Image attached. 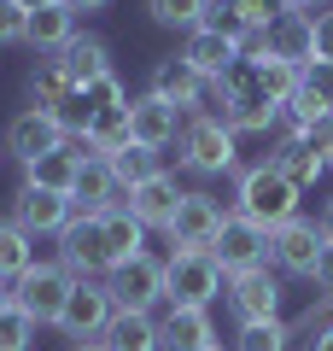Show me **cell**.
<instances>
[{
	"label": "cell",
	"mask_w": 333,
	"mask_h": 351,
	"mask_svg": "<svg viewBox=\"0 0 333 351\" xmlns=\"http://www.w3.org/2000/svg\"><path fill=\"white\" fill-rule=\"evenodd\" d=\"M111 106H129V88L117 82V71H111V76H99V82H76L53 117H59V129H64L71 141H88V129H94L99 117L111 112Z\"/></svg>",
	"instance_id": "5"
},
{
	"label": "cell",
	"mask_w": 333,
	"mask_h": 351,
	"mask_svg": "<svg viewBox=\"0 0 333 351\" xmlns=\"http://www.w3.org/2000/svg\"><path fill=\"white\" fill-rule=\"evenodd\" d=\"M29 339H36V322L18 304H6L0 311V351H29Z\"/></svg>",
	"instance_id": "34"
},
{
	"label": "cell",
	"mask_w": 333,
	"mask_h": 351,
	"mask_svg": "<svg viewBox=\"0 0 333 351\" xmlns=\"http://www.w3.org/2000/svg\"><path fill=\"white\" fill-rule=\"evenodd\" d=\"M71 71H64V59L53 53V59H41L36 71H29V112H59L64 94H71Z\"/></svg>",
	"instance_id": "27"
},
{
	"label": "cell",
	"mask_w": 333,
	"mask_h": 351,
	"mask_svg": "<svg viewBox=\"0 0 333 351\" xmlns=\"http://www.w3.org/2000/svg\"><path fill=\"white\" fill-rule=\"evenodd\" d=\"M304 346H310V351H333V322H328V328H316V334H310Z\"/></svg>",
	"instance_id": "41"
},
{
	"label": "cell",
	"mask_w": 333,
	"mask_h": 351,
	"mask_svg": "<svg viewBox=\"0 0 333 351\" xmlns=\"http://www.w3.org/2000/svg\"><path fill=\"white\" fill-rule=\"evenodd\" d=\"M24 12H41V6H64V0H18Z\"/></svg>",
	"instance_id": "45"
},
{
	"label": "cell",
	"mask_w": 333,
	"mask_h": 351,
	"mask_svg": "<svg viewBox=\"0 0 333 351\" xmlns=\"http://www.w3.org/2000/svg\"><path fill=\"white\" fill-rule=\"evenodd\" d=\"M147 12L170 29H199L205 12H210V0H147Z\"/></svg>",
	"instance_id": "33"
},
{
	"label": "cell",
	"mask_w": 333,
	"mask_h": 351,
	"mask_svg": "<svg viewBox=\"0 0 333 351\" xmlns=\"http://www.w3.org/2000/svg\"><path fill=\"white\" fill-rule=\"evenodd\" d=\"M316 223H321V240H333V199L321 205V217H316Z\"/></svg>",
	"instance_id": "43"
},
{
	"label": "cell",
	"mask_w": 333,
	"mask_h": 351,
	"mask_svg": "<svg viewBox=\"0 0 333 351\" xmlns=\"http://www.w3.org/2000/svg\"><path fill=\"white\" fill-rule=\"evenodd\" d=\"M24 41L36 53H64L76 41V12H71V6H41V12H29Z\"/></svg>",
	"instance_id": "24"
},
{
	"label": "cell",
	"mask_w": 333,
	"mask_h": 351,
	"mask_svg": "<svg viewBox=\"0 0 333 351\" xmlns=\"http://www.w3.org/2000/svg\"><path fill=\"white\" fill-rule=\"evenodd\" d=\"M71 351H106V346H99V339H88V346H71Z\"/></svg>",
	"instance_id": "46"
},
{
	"label": "cell",
	"mask_w": 333,
	"mask_h": 351,
	"mask_svg": "<svg viewBox=\"0 0 333 351\" xmlns=\"http://www.w3.org/2000/svg\"><path fill=\"white\" fill-rule=\"evenodd\" d=\"M210 346H217L210 316L187 311V304H170V316L158 322V351H210Z\"/></svg>",
	"instance_id": "18"
},
{
	"label": "cell",
	"mask_w": 333,
	"mask_h": 351,
	"mask_svg": "<svg viewBox=\"0 0 333 351\" xmlns=\"http://www.w3.org/2000/svg\"><path fill=\"white\" fill-rule=\"evenodd\" d=\"M71 12H99V6H111V0H64Z\"/></svg>",
	"instance_id": "44"
},
{
	"label": "cell",
	"mask_w": 333,
	"mask_h": 351,
	"mask_svg": "<svg viewBox=\"0 0 333 351\" xmlns=\"http://www.w3.org/2000/svg\"><path fill=\"white\" fill-rule=\"evenodd\" d=\"M217 228H222V205L210 199V193H182V205H175V217H170L164 234L175 240V252H210Z\"/></svg>",
	"instance_id": "12"
},
{
	"label": "cell",
	"mask_w": 333,
	"mask_h": 351,
	"mask_svg": "<svg viewBox=\"0 0 333 351\" xmlns=\"http://www.w3.org/2000/svg\"><path fill=\"white\" fill-rule=\"evenodd\" d=\"M64 141H71V135L59 129V117H53V112H29V106H24V112L6 123V147H12L24 164H36V158H47V152H59Z\"/></svg>",
	"instance_id": "15"
},
{
	"label": "cell",
	"mask_w": 333,
	"mask_h": 351,
	"mask_svg": "<svg viewBox=\"0 0 333 351\" xmlns=\"http://www.w3.org/2000/svg\"><path fill=\"white\" fill-rule=\"evenodd\" d=\"M106 293H111V304L117 311H140V316H152V304L164 299V263L158 258H129V263H117L106 276Z\"/></svg>",
	"instance_id": "8"
},
{
	"label": "cell",
	"mask_w": 333,
	"mask_h": 351,
	"mask_svg": "<svg viewBox=\"0 0 333 351\" xmlns=\"http://www.w3.org/2000/svg\"><path fill=\"white\" fill-rule=\"evenodd\" d=\"M99 346L106 351H158V322L140 316V311H117L111 328L99 334Z\"/></svg>",
	"instance_id": "26"
},
{
	"label": "cell",
	"mask_w": 333,
	"mask_h": 351,
	"mask_svg": "<svg viewBox=\"0 0 333 351\" xmlns=\"http://www.w3.org/2000/svg\"><path fill=\"white\" fill-rule=\"evenodd\" d=\"M175 164L193 176H234L240 152H234V129L222 117H187L182 141H175Z\"/></svg>",
	"instance_id": "2"
},
{
	"label": "cell",
	"mask_w": 333,
	"mask_h": 351,
	"mask_svg": "<svg viewBox=\"0 0 333 351\" xmlns=\"http://www.w3.org/2000/svg\"><path fill=\"white\" fill-rule=\"evenodd\" d=\"M298 193L304 188H293L275 164H251V170H240V182H234V211L246 217V223H258V228H281V223H293L298 217Z\"/></svg>",
	"instance_id": "1"
},
{
	"label": "cell",
	"mask_w": 333,
	"mask_h": 351,
	"mask_svg": "<svg viewBox=\"0 0 333 351\" xmlns=\"http://www.w3.org/2000/svg\"><path fill=\"white\" fill-rule=\"evenodd\" d=\"M129 106H111L106 117H99L94 129H88V152H94V158H111V152H123L129 147Z\"/></svg>",
	"instance_id": "31"
},
{
	"label": "cell",
	"mask_w": 333,
	"mask_h": 351,
	"mask_svg": "<svg viewBox=\"0 0 333 351\" xmlns=\"http://www.w3.org/2000/svg\"><path fill=\"white\" fill-rule=\"evenodd\" d=\"M222 269L210 252H170V263H164V299L170 304H187V311H205L210 299L222 293Z\"/></svg>",
	"instance_id": "4"
},
{
	"label": "cell",
	"mask_w": 333,
	"mask_h": 351,
	"mask_svg": "<svg viewBox=\"0 0 333 351\" xmlns=\"http://www.w3.org/2000/svg\"><path fill=\"white\" fill-rule=\"evenodd\" d=\"M59 263L71 269L76 281L111 276V252H106V228H99V217L76 211L71 223H64V234H59Z\"/></svg>",
	"instance_id": "6"
},
{
	"label": "cell",
	"mask_w": 333,
	"mask_h": 351,
	"mask_svg": "<svg viewBox=\"0 0 333 351\" xmlns=\"http://www.w3.org/2000/svg\"><path fill=\"white\" fill-rule=\"evenodd\" d=\"M228 6H234L251 29H275V24L286 18V0H228Z\"/></svg>",
	"instance_id": "36"
},
{
	"label": "cell",
	"mask_w": 333,
	"mask_h": 351,
	"mask_svg": "<svg viewBox=\"0 0 333 351\" xmlns=\"http://www.w3.org/2000/svg\"><path fill=\"white\" fill-rule=\"evenodd\" d=\"M59 59H64V71H71V82H99V76H111V47L99 36H76Z\"/></svg>",
	"instance_id": "28"
},
{
	"label": "cell",
	"mask_w": 333,
	"mask_h": 351,
	"mask_svg": "<svg viewBox=\"0 0 333 351\" xmlns=\"http://www.w3.org/2000/svg\"><path fill=\"white\" fill-rule=\"evenodd\" d=\"M269 164L286 176V182H293V188H316V182H321V170H328V158H321L316 147H304L298 135H286L281 147L269 152Z\"/></svg>",
	"instance_id": "25"
},
{
	"label": "cell",
	"mask_w": 333,
	"mask_h": 351,
	"mask_svg": "<svg viewBox=\"0 0 333 351\" xmlns=\"http://www.w3.org/2000/svg\"><path fill=\"white\" fill-rule=\"evenodd\" d=\"M24 24H29V12H24V6H18V0H0V47L24 41Z\"/></svg>",
	"instance_id": "38"
},
{
	"label": "cell",
	"mask_w": 333,
	"mask_h": 351,
	"mask_svg": "<svg viewBox=\"0 0 333 351\" xmlns=\"http://www.w3.org/2000/svg\"><path fill=\"white\" fill-rule=\"evenodd\" d=\"M82 158H94V152H88V141H64L59 152H47V158L24 164V188L71 193V188H76V176H82Z\"/></svg>",
	"instance_id": "16"
},
{
	"label": "cell",
	"mask_w": 333,
	"mask_h": 351,
	"mask_svg": "<svg viewBox=\"0 0 333 351\" xmlns=\"http://www.w3.org/2000/svg\"><path fill=\"white\" fill-rule=\"evenodd\" d=\"M182 129H187V112H175L170 100H158V94L129 100V135H135L140 147L164 152V147H175V141H182Z\"/></svg>",
	"instance_id": "13"
},
{
	"label": "cell",
	"mask_w": 333,
	"mask_h": 351,
	"mask_svg": "<svg viewBox=\"0 0 333 351\" xmlns=\"http://www.w3.org/2000/svg\"><path fill=\"white\" fill-rule=\"evenodd\" d=\"M228 304H234L240 322H275L281 316V276H275L269 263L228 276Z\"/></svg>",
	"instance_id": "11"
},
{
	"label": "cell",
	"mask_w": 333,
	"mask_h": 351,
	"mask_svg": "<svg viewBox=\"0 0 333 351\" xmlns=\"http://www.w3.org/2000/svg\"><path fill=\"white\" fill-rule=\"evenodd\" d=\"M106 164H111V176H117V188H123V193H135L140 182L164 176V170H158V152H152V147H140V141H129L123 152H111Z\"/></svg>",
	"instance_id": "29"
},
{
	"label": "cell",
	"mask_w": 333,
	"mask_h": 351,
	"mask_svg": "<svg viewBox=\"0 0 333 351\" xmlns=\"http://www.w3.org/2000/svg\"><path fill=\"white\" fill-rule=\"evenodd\" d=\"M199 29H217V36H228V41H246V36H251V24L234 12V6H228V0H217V6L205 12V24H199Z\"/></svg>",
	"instance_id": "37"
},
{
	"label": "cell",
	"mask_w": 333,
	"mask_h": 351,
	"mask_svg": "<svg viewBox=\"0 0 333 351\" xmlns=\"http://www.w3.org/2000/svg\"><path fill=\"white\" fill-rule=\"evenodd\" d=\"M182 59L193 64V71L205 76V82H217V76L240 59V41L217 36V29H187V47H182Z\"/></svg>",
	"instance_id": "22"
},
{
	"label": "cell",
	"mask_w": 333,
	"mask_h": 351,
	"mask_svg": "<svg viewBox=\"0 0 333 351\" xmlns=\"http://www.w3.org/2000/svg\"><path fill=\"white\" fill-rule=\"evenodd\" d=\"M298 88H304L310 100H321V106L333 112V64H328V59H310L304 71H298Z\"/></svg>",
	"instance_id": "35"
},
{
	"label": "cell",
	"mask_w": 333,
	"mask_h": 351,
	"mask_svg": "<svg viewBox=\"0 0 333 351\" xmlns=\"http://www.w3.org/2000/svg\"><path fill=\"white\" fill-rule=\"evenodd\" d=\"M321 223H310V217H293V223H281L269 234V263L281 269V276H316V258H321Z\"/></svg>",
	"instance_id": "10"
},
{
	"label": "cell",
	"mask_w": 333,
	"mask_h": 351,
	"mask_svg": "<svg viewBox=\"0 0 333 351\" xmlns=\"http://www.w3.org/2000/svg\"><path fill=\"white\" fill-rule=\"evenodd\" d=\"M328 164H333V158H328Z\"/></svg>",
	"instance_id": "49"
},
{
	"label": "cell",
	"mask_w": 333,
	"mask_h": 351,
	"mask_svg": "<svg viewBox=\"0 0 333 351\" xmlns=\"http://www.w3.org/2000/svg\"><path fill=\"white\" fill-rule=\"evenodd\" d=\"M316 59L333 64V6H328V12H316Z\"/></svg>",
	"instance_id": "39"
},
{
	"label": "cell",
	"mask_w": 333,
	"mask_h": 351,
	"mask_svg": "<svg viewBox=\"0 0 333 351\" xmlns=\"http://www.w3.org/2000/svg\"><path fill=\"white\" fill-rule=\"evenodd\" d=\"M123 205H129L147 228H170L175 205H182V188H175V176H152V182H140L135 193H123Z\"/></svg>",
	"instance_id": "20"
},
{
	"label": "cell",
	"mask_w": 333,
	"mask_h": 351,
	"mask_svg": "<svg viewBox=\"0 0 333 351\" xmlns=\"http://www.w3.org/2000/svg\"><path fill=\"white\" fill-rule=\"evenodd\" d=\"M71 205H76V211H88V217L123 205V188H117V176H111L106 158H82V176H76V188H71Z\"/></svg>",
	"instance_id": "19"
},
{
	"label": "cell",
	"mask_w": 333,
	"mask_h": 351,
	"mask_svg": "<svg viewBox=\"0 0 333 351\" xmlns=\"http://www.w3.org/2000/svg\"><path fill=\"white\" fill-rule=\"evenodd\" d=\"M99 228H106V252H111V269L147 252V223H140V217L129 211V205H111V211H99Z\"/></svg>",
	"instance_id": "21"
},
{
	"label": "cell",
	"mask_w": 333,
	"mask_h": 351,
	"mask_svg": "<svg viewBox=\"0 0 333 351\" xmlns=\"http://www.w3.org/2000/svg\"><path fill=\"white\" fill-rule=\"evenodd\" d=\"M316 6L328 12V0H286V12H304V18H316Z\"/></svg>",
	"instance_id": "42"
},
{
	"label": "cell",
	"mask_w": 333,
	"mask_h": 351,
	"mask_svg": "<svg viewBox=\"0 0 333 351\" xmlns=\"http://www.w3.org/2000/svg\"><path fill=\"white\" fill-rule=\"evenodd\" d=\"M293 328L275 316V322H240V339H234V351H286L293 346Z\"/></svg>",
	"instance_id": "32"
},
{
	"label": "cell",
	"mask_w": 333,
	"mask_h": 351,
	"mask_svg": "<svg viewBox=\"0 0 333 351\" xmlns=\"http://www.w3.org/2000/svg\"><path fill=\"white\" fill-rule=\"evenodd\" d=\"M6 304H12V293H6V287H0V311H6Z\"/></svg>",
	"instance_id": "47"
},
{
	"label": "cell",
	"mask_w": 333,
	"mask_h": 351,
	"mask_svg": "<svg viewBox=\"0 0 333 351\" xmlns=\"http://www.w3.org/2000/svg\"><path fill=\"white\" fill-rule=\"evenodd\" d=\"M71 287H76V276L64 269V263H29L24 276L12 281V304H18V311H24L36 328H41V322H53V328H59Z\"/></svg>",
	"instance_id": "3"
},
{
	"label": "cell",
	"mask_w": 333,
	"mask_h": 351,
	"mask_svg": "<svg viewBox=\"0 0 333 351\" xmlns=\"http://www.w3.org/2000/svg\"><path fill=\"white\" fill-rule=\"evenodd\" d=\"M29 263H36V240H29L24 228L6 217V223H0V287H6V281H18Z\"/></svg>",
	"instance_id": "30"
},
{
	"label": "cell",
	"mask_w": 333,
	"mask_h": 351,
	"mask_svg": "<svg viewBox=\"0 0 333 351\" xmlns=\"http://www.w3.org/2000/svg\"><path fill=\"white\" fill-rule=\"evenodd\" d=\"M76 217V205H71V193H47V188H18V199H12V223L24 228L29 240L36 234H64V223Z\"/></svg>",
	"instance_id": "14"
},
{
	"label": "cell",
	"mask_w": 333,
	"mask_h": 351,
	"mask_svg": "<svg viewBox=\"0 0 333 351\" xmlns=\"http://www.w3.org/2000/svg\"><path fill=\"white\" fill-rule=\"evenodd\" d=\"M147 94L170 100L175 112H193V106H199V94H205V76H199L193 64H187L182 53H175V59H158V64H152V88H147Z\"/></svg>",
	"instance_id": "17"
},
{
	"label": "cell",
	"mask_w": 333,
	"mask_h": 351,
	"mask_svg": "<svg viewBox=\"0 0 333 351\" xmlns=\"http://www.w3.org/2000/svg\"><path fill=\"white\" fill-rule=\"evenodd\" d=\"M269 41H275V59H281V64L304 71V64L316 59V18H304V12H286L281 24L269 29Z\"/></svg>",
	"instance_id": "23"
},
{
	"label": "cell",
	"mask_w": 333,
	"mask_h": 351,
	"mask_svg": "<svg viewBox=\"0 0 333 351\" xmlns=\"http://www.w3.org/2000/svg\"><path fill=\"white\" fill-rule=\"evenodd\" d=\"M210 351H222V346H210Z\"/></svg>",
	"instance_id": "48"
},
{
	"label": "cell",
	"mask_w": 333,
	"mask_h": 351,
	"mask_svg": "<svg viewBox=\"0 0 333 351\" xmlns=\"http://www.w3.org/2000/svg\"><path fill=\"white\" fill-rule=\"evenodd\" d=\"M210 258H217L222 276H240V269H258V263H269V228L246 223V217H222L217 240H210Z\"/></svg>",
	"instance_id": "7"
},
{
	"label": "cell",
	"mask_w": 333,
	"mask_h": 351,
	"mask_svg": "<svg viewBox=\"0 0 333 351\" xmlns=\"http://www.w3.org/2000/svg\"><path fill=\"white\" fill-rule=\"evenodd\" d=\"M310 281L321 287V299H333V240L321 246V258H316V276H310Z\"/></svg>",
	"instance_id": "40"
},
{
	"label": "cell",
	"mask_w": 333,
	"mask_h": 351,
	"mask_svg": "<svg viewBox=\"0 0 333 351\" xmlns=\"http://www.w3.org/2000/svg\"><path fill=\"white\" fill-rule=\"evenodd\" d=\"M111 316H117V304H111L106 281H76V287H71V299H64L59 328H64V339L88 346V339H99V334L111 328Z\"/></svg>",
	"instance_id": "9"
}]
</instances>
